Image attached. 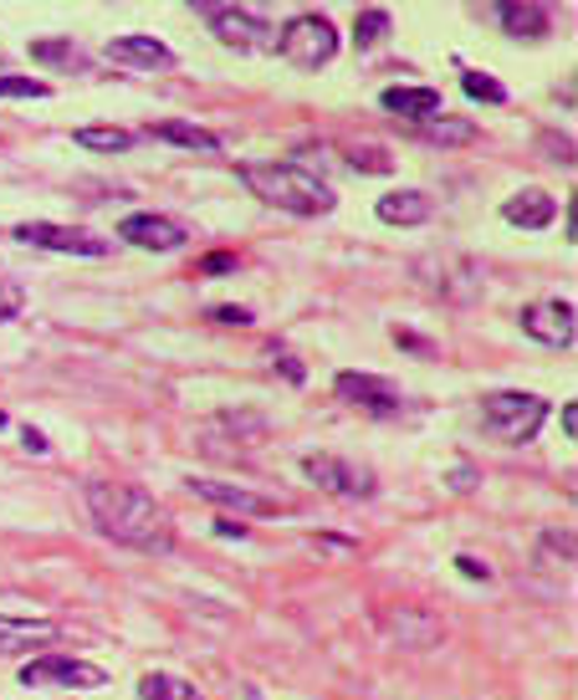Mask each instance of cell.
Wrapping results in <instances>:
<instances>
[{
	"instance_id": "1",
	"label": "cell",
	"mask_w": 578,
	"mask_h": 700,
	"mask_svg": "<svg viewBox=\"0 0 578 700\" xmlns=\"http://www.w3.org/2000/svg\"><path fill=\"white\" fill-rule=\"evenodd\" d=\"M87 512H93L97 532L123 547H138V553H169L175 547V527L164 506L138 486H123V481H87Z\"/></svg>"
},
{
	"instance_id": "2",
	"label": "cell",
	"mask_w": 578,
	"mask_h": 700,
	"mask_svg": "<svg viewBox=\"0 0 578 700\" xmlns=\"http://www.w3.org/2000/svg\"><path fill=\"white\" fill-rule=\"evenodd\" d=\"M241 179L246 189H256V199H267L287 215H328L338 205L333 189L297 164H241Z\"/></svg>"
},
{
	"instance_id": "3",
	"label": "cell",
	"mask_w": 578,
	"mask_h": 700,
	"mask_svg": "<svg viewBox=\"0 0 578 700\" xmlns=\"http://www.w3.org/2000/svg\"><path fill=\"white\" fill-rule=\"evenodd\" d=\"M482 420H486V430H492L497 440L517 445V440H533V435H538V424L548 420V404H543L538 394L497 389V394L482 399Z\"/></svg>"
},
{
	"instance_id": "4",
	"label": "cell",
	"mask_w": 578,
	"mask_h": 700,
	"mask_svg": "<svg viewBox=\"0 0 578 700\" xmlns=\"http://www.w3.org/2000/svg\"><path fill=\"white\" fill-rule=\"evenodd\" d=\"M271 47L292 66H308L312 72V66H328L338 56V31L328 16H297V21H287L282 37L271 41Z\"/></svg>"
},
{
	"instance_id": "5",
	"label": "cell",
	"mask_w": 578,
	"mask_h": 700,
	"mask_svg": "<svg viewBox=\"0 0 578 700\" xmlns=\"http://www.w3.org/2000/svg\"><path fill=\"white\" fill-rule=\"evenodd\" d=\"M333 389L343 404H353V410H363V414H400V404H404L400 383L379 379V373H338Z\"/></svg>"
},
{
	"instance_id": "6",
	"label": "cell",
	"mask_w": 578,
	"mask_h": 700,
	"mask_svg": "<svg viewBox=\"0 0 578 700\" xmlns=\"http://www.w3.org/2000/svg\"><path fill=\"white\" fill-rule=\"evenodd\" d=\"M21 686H72V690H97L109 686V675L87 660H62V655H41L21 670Z\"/></svg>"
},
{
	"instance_id": "7",
	"label": "cell",
	"mask_w": 578,
	"mask_h": 700,
	"mask_svg": "<svg viewBox=\"0 0 578 700\" xmlns=\"http://www.w3.org/2000/svg\"><path fill=\"white\" fill-rule=\"evenodd\" d=\"M302 476H308L312 486L333 491V496H349V502L374 491V476H369L363 465H349V461H338V455H302Z\"/></svg>"
},
{
	"instance_id": "8",
	"label": "cell",
	"mask_w": 578,
	"mask_h": 700,
	"mask_svg": "<svg viewBox=\"0 0 578 700\" xmlns=\"http://www.w3.org/2000/svg\"><path fill=\"white\" fill-rule=\"evenodd\" d=\"M21 246H41V251H62V256H109V240L87 236V230H72V225H21L16 230Z\"/></svg>"
},
{
	"instance_id": "9",
	"label": "cell",
	"mask_w": 578,
	"mask_h": 700,
	"mask_svg": "<svg viewBox=\"0 0 578 700\" xmlns=\"http://www.w3.org/2000/svg\"><path fill=\"white\" fill-rule=\"evenodd\" d=\"M523 332L538 338L543 348H574V332H578L574 302H533L523 312Z\"/></svg>"
},
{
	"instance_id": "10",
	"label": "cell",
	"mask_w": 578,
	"mask_h": 700,
	"mask_svg": "<svg viewBox=\"0 0 578 700\" xmlns=\"http://www.w3.org/2000/svg\"><path fill=\"white\" fill-rule=\"evenodd\" d=\"M118 236L128 240V246H144V251H179L189 240V230L179 220H169V215L144 210V215H128V220L118 225Z\"/></svg>"
},
{
	"instance_id": "11",
	"label": "cell",
	"mask_w": 578,
	"mask_h": 700,
	"mask_svg": "<svg viewBox=\"0 0 578 700\" xmlns=\"http://www.w3.org/2000/svg\"><path fill=\"white\" fill-rule=\"evenodd\" d=\"M497 16L517 41H543L553 31V0H497Z\"/></svg>"
},
{
	"instance_id": "12",
	"label": "cell",
	"mask_w": 578,
	"mask_h": 700,
	"mask_svg": "<svg viewBox=\"0 0 578 700\" xmlns=\"http://www.w3.org/2000/svg\"><path fill=\"white\" fill-rule=\"evenodd\" d=\"M109 62L134 66V72H169L175 52L154 37H118V41H109Z\"/></svg>"
},
{
	"instance_id": "13",
	"label": "cell",
	"mask_w": 578,
	"mask_h": 700,
	"mask_svg": "<svg viewBox=\"0 0 578 700\" xmlns=\"http://www.w3.org/2000/svg\"><path fill=\"white\" fill-rule=\"evenodd\" d=\"M210 31H216L226 47H241V52H251V47H271V31L267 21H256V16L246 11H230V6H220V11H210Z\"/></svg>"
},
{
	"instance_id": "14",
	"label": "cell",
	"mask_w": 578,
	"mask_h": 700,
	"mask_svg": "<svg viewBox=\"0 0 578 700\" xmlns=\"http://www.w3.org/2000/svg\"><path fill=\"white\" fill-rule=\"evenodd\" d=\"M189 491H195L200 502L230 506V512H246V516H271V512H277L267 496H256V491H246V486H230V481H200V476H189Z\"/></svg>"
},
{
	"instance_id": "15",
	"label": "cell",
	"mask_w": 578,
	"mask_h": 700,
	"mask_svg": "<svg viewBox=\"0 0 578 700\" xmlns=\"http://www.w3.org/2000/svg\"><path fill=\"white\" fill-rule=\"evenodd\" d=\"M553 215H558V205H553L548 189H523V195H512L502 205V220L517 225V230H548Z\"/></svg>"
},
{
	"instance_id": "16",
	"label": "cell",
	"mask_w": 578,
	"mask_h": 700,
	"mask_svg": "<svg viewBox=\"0 0 578 700\" xmlns=\"http://www.w3.org/2000/svg\"><path fill=\"white\" fill-rule=\"evenodd\" d=\"M379 107L384 113H394V119H410V123H425V119H441V93L435 87H390V93L379 97Z\"/></svg>"
},
{
	"instance_id": "17",
	"label": "cell",
	"mask_w": 578,
	"mask_h": 700,
	"mask_svg": "<svg viewBox=\"0 0 578 700\" xmlns=\"http://www.w3.org/2000/svg\"><path fill=\"white\" fill-rule=\"evenodd\" d=\"M47 639H56V624L47 619H6L0 614V655H31V649H41Z\"/></svg>"
},
{
	"instance_id": "18",
	"label": "cell",
	"mask_w": 578,
	"mask_h": 700,
	"mask_svg": "<svg viewBox=\"0 0 578 700\" xmlns=\"http://www.w3.org/2000/svg\"><path fill=\"white\" fill-rule=\"evenodd\" d=\"M374 210L384 225H420V220H431V199L420 195V189H394V195L379 199Z\"/></svg>"
},
{
	"instance_id": "19",
	"label": "cell",
	"mask_w": 578,
	"mask_h": 700,
	"mask_svg": "<svg viewBox=\"0 0 578 700\" xmlns=\"http://www.w3.org/2000/svg\"><path fill=\"white\" fill-rule=\"evenodd\" d=\"M154 133H159V138H169V144H179V148H195V154H220V138H216V133L195 128V123L164 119V123H154Z\"/></svg>"
},
{
	"instance_id": "20",
	"label": "cell",
	"mask_w": 578,
	"mask_h": 700,
	"mask_svg": "<svg viewBox=\"0 0 578 700\" xmlns=\"http://www.w3.org/2000/svg\"><path fill=\"white\" fill-rule=\"evenodd\" d=\"M72 144H78V148H97V154H123V148H134V133L93 123V128H78V133H72Z\"/></svg>"
},
{
	"instance_id": "21",
	"label": "cell",
	"mask_w": 578,
	"mask_h": 700,
	"mask_svg": "<svg viewBox=\"0 0 578 700\" xmlns=\"http://www.w3.org/2000/svg\"><path fill=\"white\" fill-rule=\"evenodd\" d=\"M138 700H200V690L179 680V675H144L138 680Z\"/></svg>"
},
{
	"instance_id": "22",
	"label": "cell",
	"mask_w": 578,
	"mask_h": 700,
	"mask_svg": "<svg viewBox=\"0 0 578 700\" xmlns=\"http://www.w3.org/2000/svg\"><path fill=\"white\" fill-rule=\"evenodd\" d=\"M420 138H425V144H471V138H476V123H466V119H431L425 128H420Z\"/></svg>"
},
{
	"instance_id": "23",
	"label": "cell",
	"mask_w": 578,
	"mask_h": 700,
	"mask_svg": "<svg viewBox=\"0 0 578 700\" xmlns=\"http://www.w3.org/2000/svg\"><path fill=\"white\" fill-rule=\"evenodd\" d=\"M343 159H349V169H359V174H390L394 169V159L379 144H359V148H349Z\"/></svg>"
},
{
	"instance_id": "24",
	"label": "cell",
	"mask_w": 578,
	"mask_h": 700,
	"mask_svg": "<svg viewBox=\"0 0 578 700\" xmlns=\"http://www.w3.org/2000/svg\"><path fill=\"white\" fill-rule=\"evenodd\" d=\"M461 87H466V97H476V103H507V87H502L497 78H486V72H466Z\"/></svg>"
},
{
	"instance_id": "25",
	"label": "cell",
	"mask_w": 578,
	"mask_h": 700,
	"mask_svg": "<svg viewBox=\"0 0 578 700\" xmlns=\"http://www.w3.org/2000/svg\"><path fill=\"white\" fill-rule=\"evenodd\" d=\"M384 31H390V16L363 11L359 21H353V47H374V41H384Z\"/></svg>"
},
{
	"instance_id": "26",
	"label": "cell",
	"mask_w": 578,
	"mask_h": 700,
	"mask_svg": "<svg viewBox=\"0 0 578 700\" xmlns=\"http://www.w3.org/2000/svg\"><path fill=\"white\" fill-rule=\"evenodd\" d=\"M0 97H52V87L37 78H0Z\"/></svg>"
},
{
	"instance_id": "27",
	"label": "cell",
	"mask_w": 578,
	"mask_h": 700,
	"mask_svg": "<svg viewBox=\"0 0 578 700\" xmlns=\"http://www.w3.org/2000/svg\"><path fill=\"white\" fill-rule=\"evenodd\" d=\"M31 56H37V62H72V66H82V52H78V47H62V41H37Z\"/></svg>"
},
{
	"instance_id": "28",
	"label": "cell",
	"mask_w": 578,
	"mask_h": 700,
	"mask_svg": "<svg viewBox=\"0 0 578 700\" xmlns=\"http://www.w3.org/2000/svg\"><path fill=\"white\" fill-rule=\"evenodd\" d=\"M200 271H205V277H226V271H236V256H226V251L205 256V261H200Z\"/></svg>"
},
{
	"instance_id": "29",
	"label": "cell",
	"mask_w": 578,
	"mask_h": 700,
	"mask_svg": "<svg viewBox=\"0 0 578 700\" xmlns=\"http://www.w3.org/2000/svg\"><path fill=\"white\" fill-rule=\"evenodd\" d=\"M210 318L216 322H236V328H251V312H246V307H210Z\"/></svg>"
},
{
	"instance_id": "30",
	"label": "cell",
	"mask_w": 578,
	"mask_h": 700,
	"mask_svg": "<svg viewBox=\"0 0 578 700\" xmlns=\"http://www.w3.org/2000/svg\"><path fill=\"white\" fill-rule=\"evenodd\" d=\"M16 312H21V291L11 281H0V318H16Z\"/></svg>"
},
{
	"instance_id": "31",
	"label": "cell",
	"mask_w": 578,
	"mask_h": 700,
	"mask_svg": "<svg viewBox=\"0 0 578 700\" xmlns=\"http://www.w3.org/2000/svg\"><path fill=\"white\" fill-rule=\"evenodd\" d=\"M456 568L466 573V578H492V568H486V563H476V557H456Z\"/></svg>"
},
{
	"instance_id": "32",
	"label": "cell",
	"mask_w": 578,
	"mask_h": 700,
	"mask_svg": "<svg viewBox=\"0 0 578 700\" xmlns=\"http://www.w3.org/2000/svg\"><path fill=\"white\" fill-rule=\"evenodd\" d=\"M277 369H282V373H287V379H292V383H302V363H297V358L277 353Z\"/></svg>"
},
{
	"instance_id": "33",
	"label": "cell",
	"mask_w": 578,
	"mask_h": 700,
	"mask_svg": "<svg viewBox=\"0 0 578 700\" xmlns=\"http://www.w3.org/2000/svg\"><path fill=\"white\" fill-rule=\"evenodd\" d=\"M21 445L37 450V455H41V450H47V435H41V430H27V440H21Z\"/></svg>"
},
{
	"instance_id": "34",
	"label": "cell",
	"mask_w": 578,
	"mask_h": 700,
	"mask_svg": "<svg viewBox=\"0 0 578 700\" xmlns=\"http://www.w3.org/2000/svg\"><path fill=\"white\" fill-rule=\"evenodd\" d=\"M564 430H568V435L578 430V404H564Z\"/></svg>"
},
{
	"instance_id": "35",
	"label": "cell",
	"mask_w": 578,
	"mask_h": 700,
	"mask_svg": "<svg viewBox=\"0 0 578 700\" xmlns=\"http://www.w3.org/2000/svg\"><path fill=\"white\" fill-rule=\"evenodd\" d=\"M189 6H200V11H220V0H189Z\"/></svg>"
},
{
	"instance_id": "36",
	"label": "cell",
	"mask_w": 578,
	"mask_h": 700,
	"mask_svg": "<svg viewBox=\"0 0 578 700\" xmlns=\"http://www.w3.org/2000/svg\"><path fill=\"white\" fill-rule=\"evenodd\" d=\"M0 430H6V414H0Z\"/></svg>"
}]
</instances>
